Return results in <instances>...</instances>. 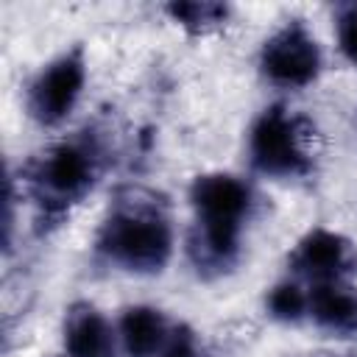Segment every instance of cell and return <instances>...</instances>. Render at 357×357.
<instances>
[{"mask_svg":"<svg viewBox=\"0 0 357 357\" xmlns=\"http://www.w3.org/2000/svg\"><path fill=\"white\" fill-rule=\"evenodd\" d=\"M153 357H201L195 332L187 324H173L167 337H165V343H162V349Z\"/></svg>","mask_w":357,"mask_h":357,"instance_id":"13","label":"cell"},{"mask_svg":"<svg viewBox=\"0 0 357 357\" xmlns=\"http://www.w3.org/2000/svg\"><path fill=\"white\" fill-rule=\"evenodd\" d=\"M170 321L156 310V307H128L120 318V343L123 351L128 357H153L167 332H170Z\"/></svg>","mask_w":357,"mask_h":357,"instance_id":"10","label":"cell"},{"mask_svg":"<svg viewBox=\"0 0 357 357\" xmlns=\"http://www.w3.org/2000/svg\"><path fill=\"white\" fill-rule=\"evenodd\" d=\"M165 11L173 17V22H178L192 36L220 28L229 17V6L206 3V0L204 3H170V6H165Z\"/></svg>","mask_w":357,"mask_h":357,"instance_id":"11","label":"cell"},{"mask_svg":"<svg viewBox=\"0 0 357 357\" xmlns=\"http://www.w3.org/2000/svg\"><path fill=\"white\" fill-rule=\"evenodd\" d=\"M290 268L298 276H307L312 284L346 279L357 271V248L337 231L312 229L296 243L290 254Z\"/></svg>","mask_w":357,"mask_h":357,"instance_id":"7","label":"cell"},{"mask_svg":"<svg viewBox=\"0 0 357 357\" xmlns=\"http://www.w3.org/2000/svg\"><path fill=\"white\" fill-rule=\"evenodd\" d=\"M64 346L70 357H117L114 332L98 307L75 301L64 315Z\"/></svg>","mask_w":357,"mask_h":357,"instance_id":"8","label":"cell"},{"mask_svg":"<svg viewBox=\"0 0 357 357\" xmlns=\"http://www.w3.org/2000/svg\"><path fill=\"white\" fill-rule=\"evenodd\" d=\"M86 81V59L73 47L53 59L28 86V112L39 126H59L81 98Z\"/></svg>","mask_w":357,"mask_h":357,"instance_id":"6","label":"cell"},{"mask_svg":"<svg viewBox=\"0 0 357 357\" xmlns=\"http://www.w3.org/2000/svg\"><path fill=\"white\" fill-rule=\"evenodd\" d=\"M95 248L123 271L159 273L173 254V229L162 204L134 192L109 209L98 229Z\"/></svg>","mask_w":357,"mask_h":357,"instance_id":"2","label":"cell"},{"mask_svg":"<svg viewBox=\"0 0 357 357\" xmlns=\"http://www.w3.org/2000/svg\"><path fill=\"white\" fill-rule=\"evenodd\" d=\"M265 307H268L271 318L284 321V324H296V321H301V318L307 315V296L301 293L298 284L282 282V284H276V287L268 293Z\"/></svg>","mask_w":357,"mask_h":357,"instance_id":"12","label":"cell"},{"mask_svg":"<svg viewBox=\"0 0 357 357\" xmlns=\"http://www.w3.org/2000/svg\"><path fill=\"white\" fill-rule=\"evenodd\" d=\"M337 45L340 53L357 67V3L337 8Z\"/></svg>","mask_w":357,"mask_h":357,"instance_id":"14","label":"cell"},{"mask_svg":"<svg viewBox=\"0 0 357 357\" xmlns=\"http://www.w3.org/2000/svg\"><path fill=\"white\" fill-rule=\"evenodd\" d=\"M307 312L332 335H357V287L346 279L315 282L307 296Z\"/></svg>","mask_w":357,"mask_h":357,"instance_id":"9","label":"cell"},{"mask_svg":"<svg viewBox=\"0 0 357 357\" xmlns=\"http://www.w3.org/2000/svg\"><path fill=\"white\" fill-rule=\"evenodd\" d=\"M259 70L276 86H307L321 73V47L301 20L282 25L259 50Z\"/></svg>","mask_w":357,"mask_h":357,"instance_id":"5","label":"cell"},{"mask_svg":"<svg viewBox=\"0 0 357 357\" xmlns=\"http://www.w3.org/2000/svg\"><path fill=\"white\" fill-rule=\"evenodd\" d=\"M307 123L284 106H268L251 126L248 153L251 165L276 178H298L312 170V156L304 145Z\"/></svg>","mask_w":357,"mask_h":357,"instance_id":"4","label":"cell"},{"mask_svg":"<svg viewBox=\"0 0 357 357\" xmlns=\"http://www.w3.org/2000/svg\"><path fill=\"white\" fill-rule=\"evenodd\" d=\"M195 234L190 254L198 271H226L240 251V231L251 206L248 187L229 173H204L190 187Z\"/></svg>","mask_w":357,"mask_h":357,"instance_id":"1","label":"cell"},{"mask_svg":"<svg viewBox=\"0 0 357 357\" xmlns=\"http://www.w3.org/2000/svg\"><path fill=\"white\" fill-rule=\"evenodd\" d=\"M100 173L98 148L89 139H64L50 145L28 165V190L39 209V223L56 226L95 187Z\"/></svg>","mask_w":357,"mask_h":357,"instance_id":"3","label":"cell"}]
</instances>
